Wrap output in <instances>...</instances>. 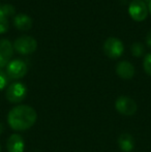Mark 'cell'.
<instances>
[{"label": "cell", "mask_w": 151, "mask_h": 152, "mask_svg": "<svg viewBox=\"0 0 151 152\" xmlns=\"http://www.w3.org/2000/svg\"><path fill=\"white\" fill-rule=\"evenodd\" d=\"M37 114L35 110L27 104H20L9 111L7 122L14 130L23 132L31 128L36 122Z\"/></svg>", "instance_id": "1"}, {"label": "cell", "mask_w": 151, "mask_h": 152, "mask_svg": "<svg viewBox=\"0 0 151 152\" xmlns=\"http://www.w3.org/2000/svg\"><path fill=\"white\" fill-rule=\"evenodd\" d=\"M14 50L21 55H29L36 51L37 42L34 37L23 35L18 37L14 42Z\"/></svg>", "instance_id": "2"}, {"label": "cell", "mask_w": 151, "mask_h": 152, "mask_svg": "<svg viewBox=\"0 0 151 152\" xmlns=\"http://www.w3.org/2000/svg\"><path fill=\"white\" fill-rule=\"evenodd\" d=\"M27 95V88L23 83L15 82L6 89V99L12 104H19L23 102Z\"/></svg>", "instance_id": "3"}, {"label": "cell", "mask_w": 151, "mask_h": 152, "mask_svg": "<svg viewBox=\"0 0 151 152\" xmlns=\"http://www.w3.org/2000/svg\"><path fill=\"white\" fill-rule=\"evenodd\" d=\"M104 52L109 58L117 59L122 56L124 52L123 42L117 37H109L104 44Z\"/></svg>", "instance_id": "4"}, {"label": "cell", "mask_w": 151, "mask_h": 152, "mask_svg": "<svg viewBox=\"0 0 151 152\" xmlns=\"http://www.w3.org/2000/svg\"><path fill=\"white\" fill-rule=\"evenodd\" d=\"M27 65L21 59H15L9 61V63L6 65V75L8 79L12 80H19L22 79L27 74Z\"/></svg>", "instance_id": "5"}, {"label": "cell", "mask_w": 151, "mask_h": 152, "mask_svg": "<svg viewBox=\"0 0 151 152\" xmlns=\"http://www.w3.org/2000/svg\"><path fill=\"white\" fill-rule=\"evenodd\" d=\"M148 6L143 0H133L128 6V14L137 22L144 21L148 16Z\"/></svg>", "instance_id": "6"}, {"label": "cell", "mask_w": 151, "mask_h": 152, "mask_svg": "<svg viewBox=\"0 0 151 152\" xmlns=\"http://www.w3.org/2000/svg\"><path fill=\"white\" fill-rule=\"evenodd\" d=\"M115 108L120 114L125 116H131L137 112L138 106L133 98L128 96H120L115 102Z\"/></svg>", "instance_id": "7"}, {"label": "cell", "mask_w": 151, "mask_h": 152, "mask_svg": "<svg viewBox=\"0 0 151 152\" xmlns=\"http://www.w3.org/2000/svg\"><path fill=\"white\" fill-rule=\"evenodd\" d=\"M14 55V46L6 38L0 39V68L9 63L10 58Z\"/></svg>", "instance_id": "8"}, {"label": "cell", "mask_w": 151, "mask_h": 152, "mask_svg": "<svg viewBox=\"0 0 151 152\" xmlns=\"http://www.w3.org/2000/svg\"><path fill=\"white\" fill-rule=\"evenodd\" d=\"M16 14V10L12 4H0V34L5 33L9 28L8 17Z\"/></svg>", "instance_id": "9"}, {"label": "cell", "mask_w": 151, "mask_h": 152, "mask_svg": "<svg viewBox=\"0 0 151 152\" xmlns=\"http://www.w3.org/2000/svg\"><path fill=\"white\" fill-rule=\"evenodd\" d=\"M116 72L121 79L129 80L135 76V67L129 61H120L116 66Z\"/></svg>", "instance_id": "10"}, {"label": "cell", "mask_w": 151, "mask_h": 152, "mask_svg": "<svg viewBox=\"0 0 151 152\" xmlns=\"http://www.w3.org/2000/svg\"><path fill=\"white\" fill-rule=\"evenodd\" d=\"M6 148L8 152H23L25 149L24 139L18 134H14L7 139Z\"/></svg>", "instance_id": "11"}, {"label": "cell", "mask_w": 151, "mask_h": 152, "mask_svg": "<svg viewBox=\"0 0 151 152\" xmlns=\"http://www.w3.org/2000/svg\"><path fill=\"white\" fill-rule=\"evenodd\" d=\"M14 25L18 30L27 31L32 27V19L26 14H18L14 18Z\"/></svg>", "instance_id": "12"}, {"label": "cell", "mask_w": 151, "mask_h": 152, "mask_svg": "<svg viewBox=\"0 0 151 152\" xmlns=\"http://www.w3.org/2000/svg\"><path fill=\"white\" fill-rule=\"evenodd\" d=\"M118 145L123 152H131L135 147V141L129 134H122L118 138Z\"/></svg>", "instance_id": "13"}, {"label": "cell", "mask_w": 151, "mask_h": 152, "mask_svg": "<svg viewBox=\"0 0 151 152\" xmlns=\"http://www.w3.org/2000/svg\"><path fill=\"white\" fill-rule=\"evenodd\" d=\"M131 51L133 56L141 57L142 55L144 54V52H145V49H144V46L142 44H140V42H135V44L131 45Z\"/></svg>", "instance_id": "14"}, {"label": "cell", "mask_w": 151, "mask_h": 152, "mask_svg": "<svg viewBox=\"0 0 151 152\" xmlns=\"http://www.w3.org/2000/svg\"><path fill=\"white\" fill-rule=\"evenodd\" d=\"M143 66H144V70L148 76L151 77V53L147 54L144 58L143 62Z\"/></svg>", "instance_id": "15"}, {"label": "cell", "mask_w": 151, "mask_h": 152, "mask_svg": "<svg viewBox=\"0 0 151 152\" xmlns=\"http://www.w3.org/2000/svg\"><path fill=\"white\" fill-rule=\"evenodd\" d=\"M8 83V77L6 75V72H4L2 68H0V90L4 89L7 86Z\"/></svg>", "instance_id": "16"}, {"label": "cell", "mask_w": 151, "mask_h": 152, "mask_svg": "<svg viewBox=\"0 0 151 152\" xmlns=\"http://www.w3.org/2000/svg\"><path fill=\"white\" fill-rule=\"evenodd\" d=\"M146 42H147V45L151 48V29L148 31L147 36H146Z\"/></svg>", "instance_id": "17"}, {"label": "cell", "mask_w": 151, "mask_h": 152, "mask_svg": "<svg viewBox=\"0 0 151 152\" xmlns=\"http://www.w3.org/2000/svg\"><path fill=\"white\" fill-rule=\"evenodd\" d=\"M148 10L150 12V15H151V0L149 1V4H148Z\"/></svg>", "instance_id": "18"}, {"label": "cell", "mask_w": 151, "mask_h": 152, "mask_svg": "<svg viewBox=\"0 0 151 152\" xmlns=\"http://www.w3.org/2000/svg\"><path fill=\"white\" fill-rule=\"evenodd\" d=\"M0 152H1V146H0Z\"/></svg>", "instance_id": "19"}]
</instances>
